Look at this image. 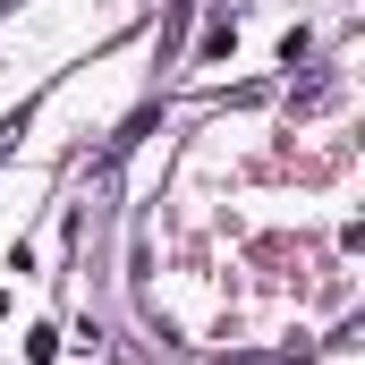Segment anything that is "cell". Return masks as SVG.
I'll return each instance as SVG.
<instances>
[{
    "label": "cell",
    "mask_w": 365,
    "mask_h": 365,
    "mask_svg": "<svg viewBox=\"0 0 365 365\" xmlns=\"http://www.w3.org/2000/svg\"><path fill=\"white\" fill-rule=\"evenodd\" d=\"M26 357L51 365V357H60V331H51V323H34V331H26Z\"/></svg>",
    "instance_id": "cell-1"
}]
</instances>
